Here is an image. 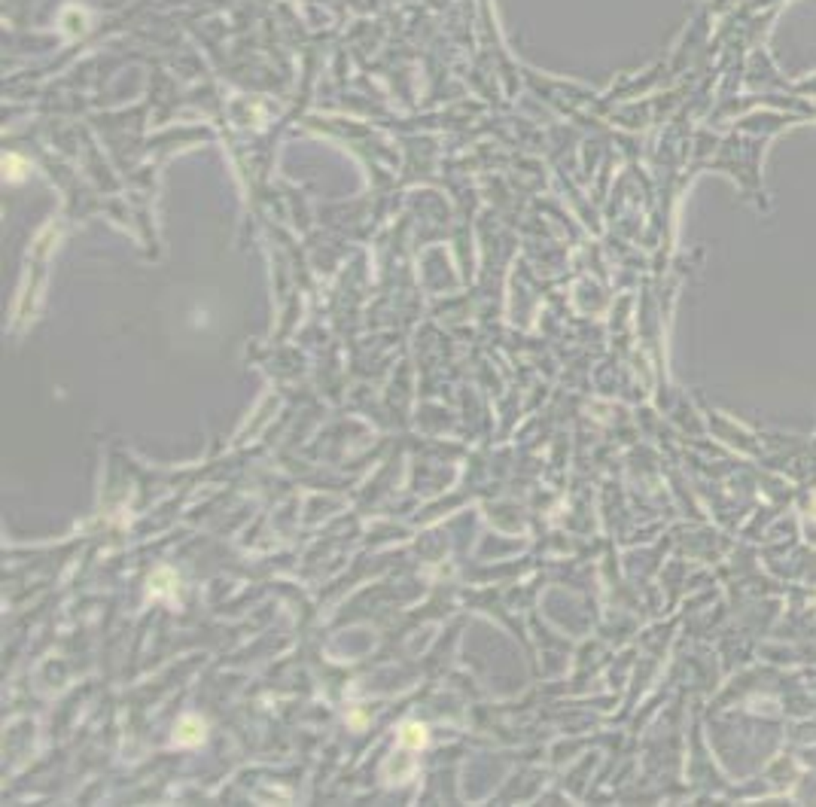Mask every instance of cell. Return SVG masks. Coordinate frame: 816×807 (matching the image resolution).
Masks as SVG:
<instances>
[{"mask_svg": "<svg viewBox=\"0 0 816 807\" xmlns=\"http://www.w3.org/2000/svg\"><path fill=\"white\" fill-rule=\"evenodd\" d=\"M201 737H205V725H201L198 719H183L180 728H177V743H183V746L201 743Z\"/></svg>", "mask_w": 816, "mask_h": 807, "instance_id": "1", "label": "cell"}, {"mask_svg": "<svg viewBox=\"0 0 816 807\" xmlns=\"http://www.w3.org/2000/svg\"><path fill=\"white\" fill-rule=\"evenodd\" d=\"M402 743H411V746L424 743V725H406V731H402Z\"/></svg>", "mask_w": 816, "mask_h": 807, "instance_id": "2", "label": "cell"}]
</instances>
